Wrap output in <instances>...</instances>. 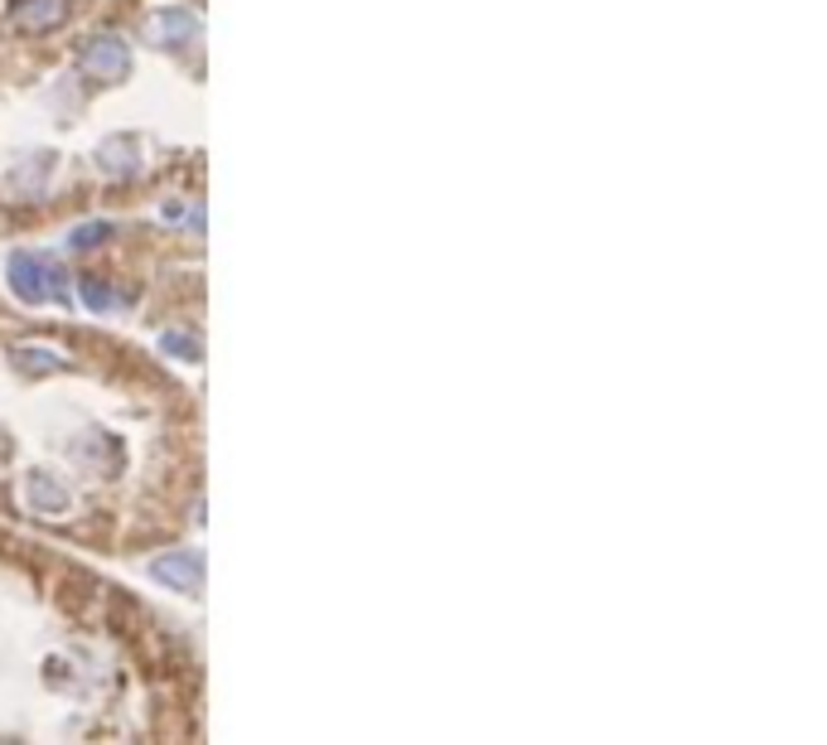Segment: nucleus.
<instances>
[{
	"instance_id": "nucleus-1",
	"label": "nucleus",
	"mask_w": 827,
	"mask_h": 745,
	"mask_svg": "<svg viewBox=\"0 0 827 745\" xmlns=\"http://www.w3.org/2000/svg\"><path fill=\"white\" fill-rule=\"evenodd\" d=\"M10 286H15L20 300H44V296L64 300L68 296V291H64V266L44 262V256H34V252L10 256Z\"/></svg>"
},
{
	"instance_id": "nucleus-8",
	"label": "nucleus",
	"mask_w": 827,
	"mask_h": 745,
	"mask_svg": "<svg viewBox=\"0 0 827 745\" xmlns=\"http://www.w3.org/2000/svg\"><path fill=\"white\" fill-rule=\"evenodd\" d=\"M155 40H161V44L194 40V15H189V10H161V20H155Z\"/></svg>"
},
{
	"instance_id": "nucleus-7",
	"label": "nucleus",
	"mask_w": 827,
	"mask_h": 745,
	"mask_svg": "<svg viewBox=\"0 0 827 745\" xmlns=\"http://www.w3.org/2000/svg\"><path fill=\"white\" fill-rule=\"evenodd\" d=\"M97 161L107 165V175H131V169H136V145H131V136H112V141H102Z\"/></svg>"
},
{
	"instance_id": "nucleus-2",
	"label": "nucleus",
	"mask_w": 827,
	"mask_h": 745,
	"mask_svg": "<svg viewBox=\"0 0 827 745\" xmlns=\"http://www.w3.org/2000/svg\"><path fill=\"white\" fill-rule=\"evenodd\" d=\"M78 64L88 78L97 83H121L131 73V48L117 40V34H92L88 44H82V54H78Z\"/></svg>"
},
{
	"instance_id": "nucleus-5",
	"label": "nucleus",
	"mask_w": 827,
	"mask_h": 745,
	"mask_svg": "<svg viewBox=\"0 0 827 745\" xmlns=\"http://www.w3.org/2000/svg\"><path fill=\"white\" fill-rule=\"evenodd\" d=\"M24 494H30V504L40 508V513H64L68 508V490L54 480V474H30Z\"/></svg>"
},
{
	"instance_id": "nucleus-3",
	"label": "nucleus",
	"mask_w": 827,
	"mask_h": 745,
	"mask_svg": "<svg viewBox=\"0 0 827 745\" xmlns=\"http://www.w3.org/2000/svg\"><path fill=\"white\" fill-rule=\"evenodd\" d=\"M155 581L175 585V591H199V577H203V557L199 552H169L151 567Z\"/></svg>"
},
{
	"instance_id": "nucleus-10",
	"label": "nucleus",
	"mask_w": 827,
	"mask_h": 745,
	"mask_svg": "<svg viewBox=\"0 0 827 745\" xmlns=\"http://www.w3.org/2000/svg\"><path fill=\"white\" fill-rule=\"evenodd\" d=\"M78 296H82V305H88V310H107V305H112V291L102 286V281H78Z\"/></svg>"
},
{
	"instance_id": "nucleus-11",
	"label": "nucleus",
	"mask_w": 827,
	"mask_h": 745,
	"mask_svg": "<svg viewBox=\"0 0 827 745\" xmlns=\"http://www.w3.org/2000/svg\"><path fill=\"white\" fill-rule=\"evenodd\" d=\"M161 344H165V353H179V359H185V363H194V359H199V344H194L189 335H179V329H175V335H165Z\"/></svg>"
},
{
	"instance_id": "nucleus-4",
	"label": "nucleus",
	"mask_w": 827,
	"mask_h": 745,
	"mask_svg": "<svg viewBox=\"0 0 827 745\" xmlns=\"http://www.w3.org/2000/svg\"><path fill=\"white\" fill-rule=\"evenodd\" d=\"M58 20H64V0H15V10H10V24L20 34H44Z\"/></svg>"
},
{
	"instance_id": "nucleus-6",
	"label": "nucleus",
	"mask_w": 827,
	"mask_h": 745,
	"mask_svg": "<svg viewBox=\"0 0 827 745\" xmlns=\"http://www.w3.org/2000/svg\"><path fill=\"white\" fill-rule=\"evenodd\" d=\"M15 369L20 373H54V369H68V359L58 349H44V344H20L15 349Z\"/></svg>"
},
{
	"instance_id": "nucleus-12",
	"label": "nucleus",
	"mask_w": 827,
	"mask_h": 745,
	"mask_svg": "<svg viewBox=\"0 0 827 745\" xmlns=\"http://www.w3.org/2000/svg\"><path fill=\"white\" fill-rule=\"evenodd\" d=\"M0 456H5V441H0Z\"/></svg>"
},
{
	"instance_id": "nucleus-9",
	"label": "nucleus",
	"mask_w": 827,
	"mask_h": 745,
	"mask_svg": "<svg viewBox=\"0 0 827 745\" xmlns=\"http://www.w3.org/2000/svg\"><path fill=\"white\" fill-rule=\"evenodd\" d=\"M112 233H117L112 223H82V228H73V233H68V242H73V248H97V242L112 238Z\"/></svg>"
}]
</instances>
